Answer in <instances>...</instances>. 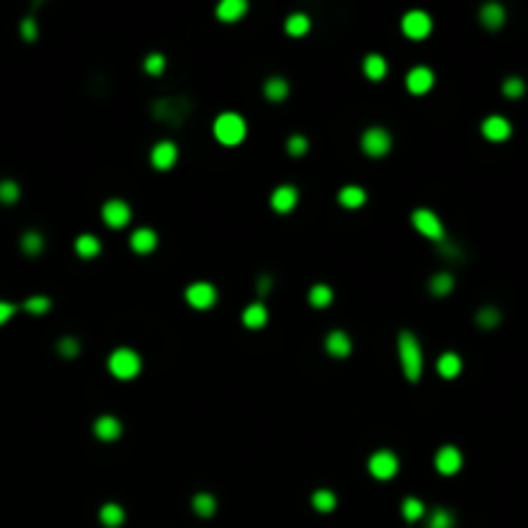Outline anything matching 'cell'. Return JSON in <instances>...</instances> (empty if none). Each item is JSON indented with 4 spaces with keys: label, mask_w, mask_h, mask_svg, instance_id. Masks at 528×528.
Here are the masks:
<instances>
[{
    "label": "cell",
    "mask_w": 528,
    "mask_h": 528,
    "mask_svg": "<svg viewBox=\"0 0 528 528\" xmlns=\"http://www.w3.org/2000/svg\"><path fill=\"white\" fill-rule=\"evenodd\" d=\"M397 348H400V364L405 379L407 382H418L420 376H423V351H420L418 337L412 335L410 330H402Z\"/></svg>",
    "instance_id": "6da1fadb"
},
{
    "label": "cell",
    "mask_w": 528,
    "mask_h": 528,
    "mask_svg": "<svg viewBox=\"0 0 528 528\" xmlns=\"http://www.w3.org/2000/svg\"><path fill=\"white\" fill-rule=\"evenodd\" d=\"M191 114V100L186 96H165L152 103V116L168 127H181Z\"/></svg>",
    "instance_id": "7a4b0ae2"
},
{
    "label": "cell",
    "mask_w": 528,
    "mask_h": 528,
    "mask_svg": "<svg viewBox=\"0 0 528 528\" xmlns=\"http://www.w3.org/2000/svg\"><path fill=\"white\" fill-rule=\"evenodd\" d=\"M245 134H247L245 118L240 116V114H235V111H225V114H219V116L214 118V137H217V142H222V145H227V147L240 145V142L245 139Z\"/></svg>",
    "instance_id": "3957f363"
},
{
    "label": "cell",
    "mask_w": 528,
    "mask_h": 528,
    "mask_svg": "<svg viewBox=\"0 0 528 528\" xmlns=\"http://www.w3.org/2000/svg\"><path fill=\"white\" fill-rule=\"evenodd\" d=\"M109 371L121 379V382H127V379H134L139 371H142V358H139L137 351H132V348H116L109 358Z\"/></svg>",
    "instance_id": "277c9868"
},
{
    "label": "cell",
    "mask_w": 528,
    "mask_h": 528,
    "mask_svg": "<svg viewBox=\"0 0 528 528\" xmlns=\"http://www.w3.org/2000/svg\"><path fill=\"white\" fill-rule=\"evenodd\" d=\"M412 227L418 229L420 235H425L428 240H436L441 243L443 237H446V229L441 225V219H438L436 211L430 209H415L412 211Z\"/></svg>",
    "instance_id": "5b68a950"
},
{
    "label": "cell",
    "mask_w": 528,
    "mask_h": 528,
    "mask_svg": "<svg viewBox=\"0 0 528 528\" xmlns=\"http://www.w3.org/2000/svg\"><path fill=\"white\" fill-rule=\"evenodd\" d=\"M361 150L371 157H382L391 150V134L382 127H371L361 134Z\"/></svg>",
    "instance_id": "8992f818"
},
{
    "label": "cell",
    "mask_w": 528,
    "mask_h": 528,
    "mask_svg": "<svg viewBox=\"0 0 528 528\" xmlns=\"http://www.w3.org/2000/svg\"><path fill=\"white\" fill-rule=\"evenodd\" d=\"M430 31H433V21H430L425 10H410V13L402 16V34L405 37L420 42V39L428 37Z\"/></svg>",
    "instance_id": "52a82bcc"
},
{
    "label": "cell",
    "mask_w": 528,
    "mask_h": 528,
    "mask_svg": "<svg viewBox=\"0 0 528 528\" xmlns=\"http://www.w3.org/2000/svg\"><path fill=\"white\" fill-rule=\"evenodd\" d=\"M100 217L103 222L109 225L111 229H121L129 225V219H132V209H129L127 201L121 199H111L103 204V209H100Z\"/></svg>",
    "instance_id": "ba28073f"
},
{
    "label": "cell",
    "mask_w": 528,
    "mask_h": 528,
    "mask_svg": "<svg viewBox=\"0 0 528 528\" xmlns=\"http://www.w3.org/2000/svg\"><path fill=\"white\" fill-rule=\"evenodd\" d=\"M397 469H400V461H397V456L391 454V451H376L369 459V472L376 479H391L397 474Z\"/></svg>",
    "instance_id": "9c48e42d"
},
{
    "label": "cell",
    "mask_w": 528,
    "mask_h": 528,
    "mask_svg": "<svg viewBox=\"0 0 528 528\" xmlns=\"http://www.w3.org/2000/svg\"><path fill=\"white\" fill-rule=\"evenodd\" d=\"M186 301L191 304L193 310H209L211 304L217 301V289L209 281H196L186 289Z\"/></svg>",
    "instance_id": "30bf717a"
},
{
    "label": "cell",
    "mask_w": 528,
    "mask_h": 528,
    "mask_svg": "<svg viewBox=\"0 0 528 528\" xmlns=\"http://www.w3.org/2000/svg\"><path fill=\"white\" fill-rule=\"evenodd\" d=\"M175 160H178V147H175L173 142H168V139L157 142V145L152 147V152H150V163H152V168H157V170H170L175 165Z\"/></svg>",
    "instance_id": "8fae6325"
},
{
    "label": "cell",
    "mask_w": 528,
    "mask_h": 528,
    "mask_svg": "<svg viewBox=\"0 0 528 528\" xmlns=\"http://www.w3.org/2000/svg\"><path fill=\"white\" fill-rule=\"evenodd\" d=\"M510 132H513L510 121L505 116H500V114H492V116H487L482 121V134L490 142H505L510 137Z\"/></svg>",
    "instance_id": "7c38bea8"
},
{
    "label": "cell",
    "mask_w": 528,
    "mask_h": 528,
    "mask_svg": "<svg viewBox=\"0 0 528 528\" xmlns=\"http://www.w3.org/2000/svg\"><path fill=\"white\" fill-rule=\"evenodd\" d=\"M405 82H407V91L410 93L423 96V93H428L430 88H433L436 75H433L430 67H412L410 73H407V78H405Z\"/></svg>",
    "instance_id": "4fadbf2b"
},
{
    "label": "cell",
    "mask_w": 528,
    "mask_h": 528,
    "mask_svg": "<svg viewBox=\"0 0 528 528\" xmlns=\"http://www.w3.org/2000/svg\"><path fill=\"white\" fill-rule=\"evenodd\" d=\"M436 469L441 474H446V477H451V474H456L459 469H461V451L456 446H443V448H438V454H436Z\"/></svg>",
    "instance_id": "5bb4252c"
},
{
    "label": "cell",
    "mask_w": 528,
    "mask_h": 528,
    "mask_svg": "<svg viewBox=\"0 0 528 528\" xmlns=\"http://www.w3.org/2000/svg\"><path fill=\"white\" fill-rule=\"evenodd\" d=\"M297 201H299V191H297L294 186H279L274 191V196H271V206H274V211H279V214H289V211L297 206Z\"/></svg>",
    "instance_id": "9a60e30c"
},
{
    "label": "cell",
    "mask_w": 528,
    "mask_h": 528,
    "mask_svg": "<svg viewBox=\"0 0 528 528\" xmlns=\"http://www.w3.org/2000/svg\"><path fill=\"white\" fill-rule=\"evenodd\" d=\"M325 351H328L333 358H346V355H351V351H353V343H351L348 333L333 330V333L325 337Z\"/></svg>",
    "instance_id": "2e32d148"
},
{
    "label": "cell",
    "mask_w": 528,
    "mask_h": 528,
    "mask_svg": "<svg viewBox=\"0 0 528 528\" xmlns=\"http://www.w3.org/2000/svg\"><path fill=\"white\" fill-rule=\"evenodd\" d=\"M129 245H132V250L139 255H147V253H152L157 247V232L155 229H150V227H139L132 232V240H129Z\"/></svg>",
    "instance_id": "e0dca14e"
},
{
    "label": "cell",
    "mask_w": 528,
    "mask_h": 528,
    "mask_svg": "<svg viewBox=\"0 0 528 528\" xmlns=\"http://www.w3.org/2000/svg\"><path fill=\"white\" fill-rule=\"evenodd\" d=\"M121 423H118L114 415H100L96 423H93V433H96V438H100V441H116L118 436H121Z\"/></svg>",
    "instance_id": "ac0fdd59"
},
{
    "label": "cell",
    "mask_w": 528,
    "mask_h": 528,
    "mask_svg": "<svg viewBox=\"0 0 528 528\" xmlns=\"http://www.w3.org/2000/svg\"><path fill=\"white\" fill-rule=\"evenodd\" d=\"M247 13V3L245 0H222L217 6V19L225 21V24H235Z\"/></svg>",
    "instance_id": "d6986e66"
},
{
    "label": "cell",
    "mask_w": 528,
    "mask_h": 528,
    "mask_svg": "<svg viewBox=\"0 0 528 528\" xmlns=\"http://www.w3.org/2000/svg\"><path fill=\"white\" fill-rule=\"evenodd\" d=\"M479 21H482L484 28H500L505 24V8H502L500 3H484L482 8H479Z\"/></svg>",
    "instance_id": "ffe728a7"
},
{
    "label": "cell",
    "mask_w": 528,
    "mask_h": 528,
    "mask_svg": "<svg viewBox=\"0 0 528 528\" xmlns=\"http://www.w3.org/2000/svg\"><path fill=\"white\" fill-rule=\"evenodd\" d=\"M265 322H268V310H265L263 301H255L250 304L245 312H243V325L250 330H261L265 328Z\"/></svg>",
    "instance_id": "44dd1931"
},
{
    "label": "cell",
    "mask_w": 528,
    "mask_h": 528,
    "mask_svg": "<svg viewBox=\"0 0 528 528\" xmlns=\"http://www.w3.org/2000/svg\"><path fill=\"white\" fill-rule=\"evenodd\" d=\"M337 204L346 206V209H361L366 204V191L361 186H346L337 193Z\"/></svg>",
    "instance_id": "7402d4cb"
},
{
    "label": "cell",
    "mask_w": 528,
    "mask_h": 528,
    "mask_svg": "<svg viewBox=\"0 0 528 528\" xmlns=\"http://www.w3.org/2000/svg\"><path fill=\"white\" fill-rule=\"evenodd\" d=\"M461 366H464V364H461V358L448 351V353H443L441 358H438L436 371L441 373L443 379H456V376L461 373Z\"/></svg>",
    "instance_id": "603a6c76"
},
{
    "label": "cell",
    "mask_w": 528,
    "mask_h": 528,
    "mask_svg": "<svg viewBox=\"0 0 528 528\" xmlns=\"http://www.w3.org/2000/svg\"><path fill=\"white\" fill-rule=\"evenodd\" d=\"M364 73L369 80L379 82L387 75V60L382 55H366L364 57Z\"/></svg>",
    "instance_id": "cb8c5ba5"
},
{
    "label": "cell",
    "mask_w": 528,
    "mask_h": 528,
    "mask_svg": "<svg viewBox=\"0 0 528 528\" xmlns=\"http://www.w3.org/2000/svg\"><path fill=\"white\" fill-rule=\"evenodd\" d=\"M263 93H265V98L268 100H274V103H281L286 96H289V82L283 80V78H268L263 85Z\"/></svg>",
    "instance_id": "d4e9b609"
},
{
    "label": "cell",
    "mask_w": 528,
    "mask_h": 528,
    "mask_svg": "<svg viewBox=\"0 0 528 528\" xmlns=\"http://www.w3.org/2000/svg\"><path fill=\"white\" fill-rule=\"evenodd\" d=\"M310 26H312V21L307 13H292L289 19L283 21V28H286L289 37H304V34L310 31Z\"/></svg>",
    "instance_id": "484cf974"
},
{
    "label": "cell",
    "mask_w": 528,
    "mask_h": 528,
    "mask_svg": "<svg viewBox=\"0 0 528 528\" xmlns=\"http://www.w3.org/2000/svg\"><path fill=\"white\" fill-rule=\"evenodd\" d=\"M98 518L106 528H118L121 523H124V508L116 505V502H106V505L100 508Z\"/></svg>",
    "instance_id": "4316f807"
},
{
    "label": "cell",
    "mask_w": 528,
    "mask_h": 528,
    "mask_svg": "<svg viewBox=\"0 0 528 528\" xmlns=\"http://www.w3.org/2000/svg\"><path fill=\"white\" fill-rule=\"evenodd\" d=\"M75 253L80 258H96L100 253V240L96 235H80L75 240Z\"/></svg>",
    "instance_id": "83f0119b"
},
{
    "label": "cell",
    "mask_w": 528,
    "mask_h": 528,
    "mask_svg": "<svg viewBox=\"0 0 528 528\" xmlns=\"http://www.w3.org/2000/svg\"><path fill=\"white\" fill-rule=\"evenodd\" d=\"M214 510H217V500H214V495L209 492H199V495H193V513L201 516V518H211L214 516Z\"/></svg>",
    "instance_id": "f1b7e54d"
},
{
    "label": "cell",
    "mask_w": 528,
    "mask_h": 528,
    "mask_svg": "<svg viewBox=\"0 0 528 528\" xmlns=\"http://www.w3.org/2000/svg\"><path fill=\"white\" fill-rule=\"evenodd\" d=\"M310 304L312 307H317V310H325L333 304V289H330L328 283H315L310 289Z\"/></svg>",
    "instance_id": "f546056e"
},
{
    "label": "cell",
    "mask_w": 528,
    "mask_h": 528,
    "mask_svg": "<svg viewBox=\"0 0 528 528\" xmlns=\"http://www.w3.org/2000/svg\"><path fill=\"white\" fill-rule=\"evenodd\" d=\"M428 289L433 297H446V294L454 292V276L446 274V271H443V274H436L430 279Z\"/></svg>",
    "instance_id": "4dcf8cb0"
},
{
    "label": "cell",
    "mask_w": 528,
    "mask_h": 528,
    "mask_svg": "<svg viewBox=\"0 0 528 528\" xmlns=\"http://www.w3.org/2000/svg\"><path fill=\"white\" fill-rule=\"evenodd\" d=\"M477 325L482 330H495L498 325H500V319H502V315H500V310L498 307H482V310L477 312Z\"/></svg>",
    "instance_id": "1f68e13d"
},
{
    "label": "cell",
    "mask_w": 528,
    "mask_h": 528,
    "mask_svg": "<svg viewBox=\"0 0 528 528\" xmlns=\"http://www.w3.org/2000/svg\"><path fill=\"white\" fill-rule=\"evenodd\" d=\"M423 516H425L423 500H418V498H405V500H402V518L405 520L415 523V520H420Z\"/></svg>",
    "instance_id": "d6a6232c"
},
{
    "label": "cell",
    "mask_w": 528,
    "mask_h": 528,
    "mask_svg": "<svg viewBox=\"0 0 528 528\" xmlns=\"http://www.w3.org/2000/svg\"><path fill=\"white\" fill-rule=\"evenodd\" d=\"M21 250L26 255H39L44 250V237L39 235V232H26V235L21 237Z\"/></svg>",
    "instance_id": "836d02e7"
},
{
    "label": "cell",
    "mask_w": 528,
    "mask_h": 528,
    "mask_svg": "<svg viewBox=\"0 0 528 528\" xmlns=\"http://www.w3.org/2000/svg\"><path fill=\"white\" fill-rule=\"evenodd\" d=\"M428 528H454V513L446 508H436L428 516Z\"/></svg>",
    "instance_id": "e575fe53"
},
{
    "label": "cell",
    "mask_w": 528,
    "mask_h": 528,
    "mask_svg": "<svg viewBox=\"0 0 528 528\" xmlns=\"http://www.w3.org/2000/svg\"><path fill=\"white\" fill-rule=\"evenodd\" d=\"M335 492H330V490H317L315 495H312V505L319 510V513H330V510L335 508Z\"/></svg>",
    "instance_id": "d590c367"
},
{
    "label": "cell",
    "mask_w": 528,
    "mask_h": 528,
    "mask_svg": "<svg viewBox=\"0 0 528 528\" xmlns=\"http://www.w3.org/2000/svg\"><path fill=\"white\" fill-rule=\"evenodd\" d=\"M21 196V188L16 181H0V204H16Z\"/></svg>",
    "instance_id": "8d00e7d4"
},
{
    "label": "cell",
    "mask_w": 528,
    "mask_h": 528,
    "mask_svg": "<svg viewBox=\"0 0 528 528\" xmlns=\"http://www.w3.org/2000/svg\"><path fill=\"white\" fill-rule=\"evenodd\" d=\"M526 93V82L520 80V78H508V80L502 82V96L505 98H520Z\"/></svg>",
    "instance_id": "74e56055"
},
{
    "label": "cell",
    "mask_w": 528,
    "mask_h": 528,
    "mask_svg": "<svg viewBox=\"0 0 528 528\" xmlns=\"http://www.w3.org/2000/svg\"><path fill=\"white\" fill-rule=\"evenodd\" d=\"M49 307H52V299H46V297H31L24 304V310L28 315H44V312H49Z\"/></svg>",
    "instance_id": "f35d334b"
},
{
    "label": "cell",
    "mask_w": 528,
    "mask_h": 528,
    "mask_svg": "<svg viewBox=\"0 0 528 528\" xmlns=\"http://www.w3.org/2000/svg\"><path fill=\"white\" fill-rule=\"evenodd\" d=\"M57 351H60V355H64V358H75V355L80 353V340H78V337H62V340L57 343Z\"/></svg>",
    "instance_id": "ab89813d"
},
{
    "label": "cell",
    "mask_w": 528,
    "mask_h": 528,
    "mask_svg": "<svg viewBox=\"0 0 528 528\" xmlns=\"http://www.w3.org/2000/svg\"><path fill=\"white\" fill-rule=\"evenodd\" d=\"M307 147H310V142H307L304 134H294V137H289V142H286V150H289V155H294V157L304 155Z\"/></svg>",
    "instance_id": "60d3db41"
},
{
    "label": "cell",
    "mask_w": 528,
    "mask_h": 528,
    "mask_svg": "<svg viewBox=\"0 0 528 528\" xmlns=\"http://www.w3.org/2000/svg\"><path fill=\"white\" fill-rule=\"evenodd\" d=\"M145 70L150 75H163V70H165V55H160V52H152V55H147Z\"/></svg>",
    "instance_id": "b9f144b4"
},
{
    "label": "cell",
    "mask_w": 528,
    "mask_h": 528,
    "mask_svg": "<svg viewBox=\"0 0 528 528\" xmlns=\"http://www.w3.org/2000/svg\"><path fill=\"white\" fill-rule=\"evenodd\" d=\"M21 37L26 39V42H37L39 37V26L34 19H24L21 21Z\"/></svg>",
    "instance_id": "7bdbcfd3"
},
{
    "label": "cell",
    "mask_w": 528,
    "mask_h": 528,
    "mask_svg": "<svg viewBox=\"0 0 528 528\" xmlns=\"http://www.w3.org/2000/svg\"><path fill=\"white\" fill-rule=\"evenodd\" d=\"M13 312H16V307H13L10 301H0V325L8 322V319L13 317Z\"/></svg>",
    "instance_id": "ee69618b"
},
{
    "label": "cell",
    "mask_w": 528,
    "mask_h": 528,
    "mask_svg": "<svg viewBox=\"0 0 528 528\" xmlns=\"http://www.w3.org/2000/svg\"><path fill=\"white\" fill-rule=\"evenodd\" d=\"M271 283H274V281H271V276H261V279H258V292L268 294V292H271Z\"/></svg>",
    "instance_id": "f6af8a7d"
}]
</instances>
